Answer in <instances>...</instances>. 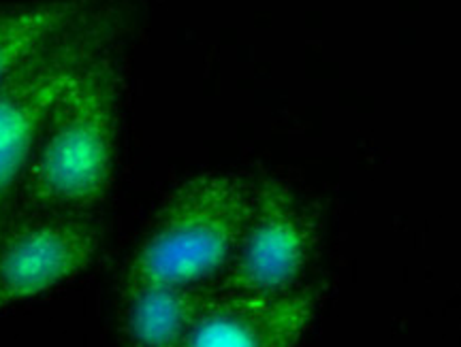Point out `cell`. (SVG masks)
Returning a JSON list of instances; mask_svg holds the SVG:
<instances>
[{"mask_svg": "<svg viewBox=\"0 0 461 347\" xmlns=\"http://www.w3.org/2000/svg\"><path fill=\"white\" fill-rule=\"evenodd\" d=\"M118 107L112 48L84 68L51 111L17 188L14 218L95 213L105 202L118 156Z\"/></svg>", "mask_w": 461, "mask_h": 347, "instance_id": "cell-1", "label": "cell"}, {"mask_svg": "<svg viewBox=\"0 0 461 347\" xmlns=\"http://www.w3.org/2000/svg\"><path fill=\"white\" fill-rule=\"evenodd\" d=\"M321 236L312 207L280 177H257V194L244 235L216 280L224 292L286 294L302 286Z\"/></svg>", "mask_w": 461, "mask_h": 347, "instance_id": "cell-4", "label": "cell"}, {"mask_svg": "<svg viewBox=\"0 0 461 347\" xmlns=\"http://www.w3.org/2000/svg\"><path fill=\"white\" fill-rule=\"evenodd\" d=\"M103 247L95 213L11 218L0 235V311L56 290L88 271Z\"/></svg>", "mask_w": 461, "mask_h": 347, "instance_id": "cell-5", "label": "cell"}, {"mask_svg": "<svg viewBox=\"0 0 461 347\" xmlns=\"http://www.w3.org/2000/svg\"><path fill=\"white\" fill-rule=\"evenodd\" d=\"M319 303V286H299L274 297L218 288L184 347H297L312 326Z\"/></svg>", "mask_w": 461, "mask_h": 347, "instance_id": "cell-6", "label": "cell"}, {"mask_svg": "<svg viewBox=\"0 0 461 347\" xmlns=\"http://www.w3.org/2000/svg\"><path fill=\"white\" fill-rule=\"evenodd\" d=\"M255 194L257 177L240 173L188 177L158 207L132 252L122 288L216 281L238 250Z\"/></svg>", "mask_w": 461, "mask_h": 347, "instance_id": "cell-2", "label": "cell"}, {"mask_svg": "<svg viewBox=\"0 0 461 347\" xmlns=\"http://www.w3.org/2000/svg\"><path fill=\"white\" fill-rule=\"evenodd\" d=\"M90 0H43L0 9V81L51 34L67 26Z\"/></svg>", "mask_w": 461, "mask_h": 347, "instance_id": "cell-8", "label": "cell"}, {"mask_svg": "<svg viewBox=\"0 0 461 347\" xmlns=\"http://www.w3.org/2000/svg\"><path fill=\"white\" fill-rule=\"evenodd\" d=\"M216 292V281L122 288V347H184Z\"/></svg>", "mask_w": 461, "mask_h": 347, "instance_id": "cell-7", "label": "cell"}, {"mask_svg": "<svg viewBox=\"0 0 461 347\" xmlns=\"http://www.w3.org/2000/svg\"><path fill=\"white\" fill-rule=\"evenodd\" d=\"M118 17L99 0L39 45L0 81V235L51 111L95 58L113 48Z\"/></svg>", "mask_w": 461, "mask_h": 347, "instance_id": "cell-3", "label": "cell"}]
</instances>
